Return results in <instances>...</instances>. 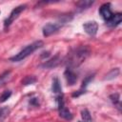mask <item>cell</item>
<instances>
[{
  "mask_svg": "<svg viewBox=\"0 0 122 122\" xmlns=\"http://www.w3.org/2000/svg\"><path fill=\"white\" fill-rule=\"evenodd\" d=\"M110 99L112 102V104L114 106H116V108L120 111V99H119V94L118 93H112L110 95Z\"/></svg>",
  "mask_w": 122,
  "mask_h": 122,
  "instance_id": "14",
  "label": "cell"
},
{
  "mask_svg": "<svg viewBox=\"0 0 122 122\" xmlns=\"http://www.w3.org/2000/svg\"><path fill=\"white\" fill-rule=\"evenodd\" d=\"M83 29L89 35L93 36L96 34L98 30V24L95 21H89L83 25Z\"/></svg>",
  "mask_w": 122,
  "mask_h": 122,
  "instance_id": "6",
  "label": "cell"
},
{
  "mask_svg": "<svg viewBox=\"0 0 122 122\" xmlns=\"http://www.w3.org/2000/svg\"><path fill=\"white\" fill-rule=\"evenodd\" d=\"M118 74H119V69H118V68L112 69V70L106 75L105 80H111V79H113V78H115Z\"/></svg>",
  "mask_w": 122,
  "mask_h": 122,
  "instance_id": "17",
  "label": "cell"
},
{
  "mask_svg": "<svg viewBox=\"0 0 122 122\" xmlns=\"http://www.w3.org/2000/svg\"><path fill=\"white\" fill-rule=\"evenodd\" d=\"M51 90H52V92L55 94V96L60 95V94H63V93H62V88H61L59 79H58L57 77H54V78L52 79Z\"/></svg>",
  "mask_w": 122,
  "mask_h": 122,
  "instance_id": "11",
  "label": "cell"
},
{
  "mask_svg": "<svg viewBox=\"0 0 122 122\" xmlns=\"http://www.w3.org/2000/svg\"><path fill=\"white\" fill-rule=\"evenodd\" d=\"M10 113V109L8 107H3L0 109V121H3Z\"/></svg>",
  "mask_w": 122,
  "mask_h": 122,
  "instance_id": "18",
  "label": "cell"
},
{
  "mask_svg": "<svg viewBox=\"0 0 122 122\" xmlns=\"http://www.w3.org/2000/svg\"><path fill=\"white\" fill-rule=\"evenodd\" d=\"M81 117L85 122H92V115L90 113V112L87 109H84L81 111Z\"/></svg>",
  "mask_w": 122,
  "mask_h": 122,
  "instance_id": "16",
  "label": "cell"
},
{
  "mask_svg": "<svg viewBox=\"0 0 122 122\" xmlns=\"http://www.w3.org/2000/svg\"><path fill=\"white\" fill-rule=\"evenodd\" d=\"M99 13H100V15H101V17L107 22V21H109L110 19H111V17L112 16V10H111V5L109 4V3H107V4H104V5H102L101 7H100V9H99Z\"/></svg>",
  "mask_w": 122,
  "mask_h": 122,
  "instance_id": "5",
  "label": "cell"
},
{
  "mask_svg": "<svg viewBox=\"0 0 122 122\" xmlns=\"http://www.w3.org/2000/svg\"><path fill=\"white\" fill-rule=\"evenodd\" d=\"M44 43L43 41L41 40H38V41H35L30 45H28L27 47H25L22 51H20L18 53H16L15 55H13L12 57L10 58V61L12 62H19V61H22L23 59H25L26 57H28L29 55H30L33 51H35L37 49L43 47Z\"/></svg>",
  "mask_w": 122,
  "mask_h": 122,
  "instance_id": "2",
  "label": "cell"
},
{
  "mask_svg": "<svg viewBox=\"0 0 122 122\" xmlns=\"http://www.w3.org/2000/svg\"><path fill=\"white\" fill-rule=\"evenodd\" d=\"M92 4H93V1H90V0L80 1V2H78V3H77L76 8H77L79 10H86V9L90 8Z\"/></svg>",
  "mask_w": 122,
  "mask_h": 122,
  "instance_id": "13",
  "label": "cell"
},
{
  "mask_svg": "<svg viewBox=\"0 0 122 122\" xmlns=\"http://www.w3.org/2000/svg\"><path fill=\"white\" fill-rule=\"evenodd\" d=\"M25 9H26V5H20V6L16 7V8H14V9L11 10V12L10 13L9 17H8V18L5 20V22H4L5 28L9 27V26L19 16V14H20L23 10H25Z\"/></svg>",
  "mask_w": 122,
  "mask_h": 122,
  "instance_id": "4",
  "label": "cell"
},
{
  "mask_svg": "<svg viewBox=\"0 0 122 122\" xmlns=\"http://www.w3.org/2000/svg\"><path fill=\"white\" fill-rule=\"evenodd\" d=\"M10 78H11V71H6L2 74H0V87H2L8 81H10Z\"/></svg>",
  "mask_w": 122,
  "mask_h": 122,
  "instance_id": "12",
  "label": "cell"
},
{
  "mask_svg": "<svg viewBox=\"0 0 122 122\" xmlns=\"http://www.w3.org/2000/svg\"><path fill=\"white\" fill-rule=\"evenodd\" d=\"M71 20V18L70 17H68V16H63L62 17V19L60 20V21H58V22H55V23H48V24H46L44 27H43V29H42V31H43V35L44 36H50V35H51L52 33H54V32H56L65 23H67L68 21H70Z\"/></svg>",
  "mask_w": 122,
  "mask_h": 122,
  "instance_id": "3",
  "label": "cell"
},
{
  "mask_svg": "<svg viewBox=\"0 0 122 122\" xmlns=\"http://www.w3.org/2000/svg\"><path fill=\"white\" fill-rule=\"evenodd\" d=\"M93 75L94 74H92V75H88L86 78H85V80H83V83H82V88H85L88 84H89V82L93 78Z\"/></svg>",
  "mask_w": 122,
  "mask_h": 122,
  "instance_id": "20",
  "label": "cell"
},
{
  "mask_svg": "<svg viewBox=\"0 0 122 122\" xmlns=\"http://www.w3.org/2000/svg\"><path fill=\"white\" fill-rule=\"evenodd\" d=\"M122 21V14L120 12L117 13H113L112 16L111 17V19L109 21H107V25L110 27H116L117 25H119Z\"/></svg>",
  "mask_w": 122,
  "mask_h": 122,
  "instance_id": "10",
  "label": "cell"
},
{
  "mask_svg": "<svg viewBox=\"0 0 122 122\" xmlns=\"http://www.w3.org/2000/svg\"><path fill=\"white\" fill-rule=\"evenodd\" d=\"M89 54H90V50L86 46H80V47H77L71 50L68 53L64 61L67 64L68 68L73 69L81 65L87 59Z\"/></svg>",
  "mask_w": 122,
  "mask_h": 122,
  "instance_id": "1",
  "label": "cell"
},
{
  "mask_svg": "<svg viewBox=\"0 0 122 122\" xmlns=\"http://www.w3.org/2000/svg\"><path fill=\"white\" fill-rule=\"evenodd\" d=\"M64 76H65V78H66V80H67L68 85L72 86V85H74V84L76 83V81H77V74H76V73L72 71V69H71V68H67V69H66V71H65V72H64Z\"/></svg>",
  "mask_w": 122,
  "mask_h": 122,
  "instance_id": "7",
  "label": "cell"
},
{
  "mask_svg": "<svg viewBox=\"0 0 122 122\" xmlns=\"http://www.w3.org/2000/svg\"><path fill=\"white\" fill-rule=\"evenodd\" d=\"M57 108H58V112H59V115L66 119V120H71L72 119V114L71 112L65 107V104L64 103H61V104H58L57 105Z\"/></svg>",
  "mask_w": 122,
  "mask_h": 122,
  "instance_id": "8",
  "label": "cell"
},
{
  "mask_svg": "<svg viewBox=\"0 0 122 122\" xmlns=\"http://www.w3.org/2000/svg\"><path fill=\"white\" fill-rule=\"evenodd\" d=\"M79 122H81V121H79Z\"/></svg>",
  "mask_w": 122,
  "mask_h": 122,
  "instance_id": "21",
  "label": "cell"
},
{
  "mask_svg": "<svg viewBox=\"0 0 122 122\" xmlns=\"http://www.w3.org/2000/svg\"><path fill=\"white\" fill-rule=\"evenodd\" d=\"M36 82V78L33 75H27L22 79V85L27 86V85H31Z\"/></svg>",
  "mask_w": 122,
  "mask_h": 122,
  "instance_id": "15",
  "label": "cell"
},
{
  "mask_svg": "<svg viewBox=\"0 0 122 122\" xmlns=\"http://www.w3.org/2000/svg\"><path fill=\"white\" fill-rule=\"evenodd\" d=\"M60 63H61V58H60L59 54H56V55H54L52 58H51L50 60L46 61V62L42 65V67H43V68H48V69H52V68L57 67Z\"/></svg>",
  "mask_w": 122,
  "mask_h": 122,
  "instance_id": "9",
  "label": "cell"
},
{
  "mask_svg": "<svg viewBox=\"0 0 122 122\" xmlns=\"http://www.w3.org/2000/svg\"><path fill=\"white\" fill-rule=\"evenodd\" d=\"M10 95H11V92L10 91H4L0 95V102L1 103L5 102L7 99H9L10 97Z\"/></svg>",
  "mask_w": 122,
  "mask_h": 122,
  "instance_id": "19",
  "label": "cell"
}]
</instances>
